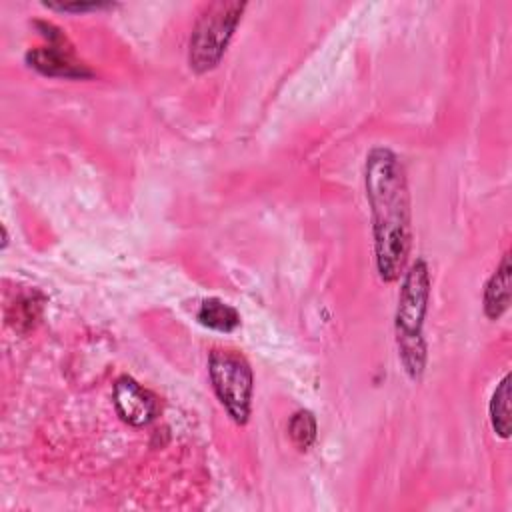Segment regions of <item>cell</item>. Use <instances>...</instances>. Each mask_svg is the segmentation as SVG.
<instances>
[{
    "label": "cell",
    "mask_w": 512,
    "mask_h": 512,
    "mask_svg": "<svg viewBox=\"0 0 512 512\" xmlns=\"http://www.w3.org/2000/svg\"><path fill=\"white\" fill-rule=\"evenodd\" d=\"M364 190L370 206L374 260L380 280L400 278L412 246V214L406 170L396 152L374 146L364 160Z\"/></svg>",
    "instance_id": "1"
},
{
    "label": "cell",
    "mask_w": 512,
    "mask_h": 512,
    "mask_svg": "<svg viewBox=\"0 0 512 512\" xmlns=\"http://www.w3.org/2000/svg\"><path fill=\"white\" fill-rule=\"evenodd\" d=\"M432 276L428 262L416 258L404 272L394 314L398 358L410 380H420L426 368L424 318L428 312Z\"/></svg>",
    "instance_id": "2"
},
{
    "label": "cell",
    "mask_w": 512,
    "mask_h": 512,
    "mask_svg": "<svg viewBox=\"0 0 512 512\" xmlns=\"http://www.w3.org/2000/svg\"><path fill=\"white\" fill-rule=\"evenodd\" d=\"M244 10L246 2L238 0H216L204 6L188 40V64L194 72L204 74L220 64Z\"/></svg>",
    "instance_id": "3"
},
{
    "label": "cell",
    "mask_w": 512,
    "mask_h": 512,
    "mask_svg": "<svg viewBox=\"0 0 512 512\" xmlns=\"http://www.w3.org/2000/svg\"><path fill=\"white\" fill-rule=\"evenodd\" d=\"M208 376L228 416L244 426L250 418L254 394V374L248 360L236 350L216 348L208 356Z\"/></svg>",
    "instance_id": "4"
},
{
    "label": "cell",
    "mask_w": 512,
    "mask_h": 512,
    "mask_svg": "<svg viewBox=\"0 0 512 512\" xmlns=\"http://www.w3.org/2000/svg\"><path fill=\"white\" fill-rule=\"evenodd\" d=\"M42 36L48 40L46 46H38L26 52V62L34 70H38L44 76H60V78H90L94 72L80 62L66 36L50 22H36Z\"/></svg>",
    "instance_id": "5"
},
{
    "label": "cell",
    "mask_w": 512,
    "mask_h": 512,
    "mask_svg": "<svg viewBox=\"0 0 512 512\" xmlns=\"http://www.w3.org/2000/svg\"><path fill=\"white\" fill-rule=\"evenodd\" d=\"M112 400L120 420L130 426L150 424L160 412L156 394L138 384L132 376H120L114 382Z\"/></svg>",
    "instance_id": "6"
},
{
    "label": "cell",
    "mask_w": 512,
    "mask_h": 512,
    "mask_svg": "<svg viewBox=\"0 0 512 512\" xmlns=\"http://www.w3.org/2000/svg\"><path fill=\"white\" fill-rule=\"evenodd\" d=\"M510 278H512V266H510V252H504L500 258V264L484 284V298L482 308L486 318L498 320L510 306Z\"/></svg>",
    "instance_id": "7"
},
{
    "label": "cell",
    "mask_w": 512,
    "mask_h": 512,
    "mask_svg": "<svg viewBox=\"0 0 512 512\" xmlns=\"http://www.w3.org/2000/svg\"><path fill=\"white\" fill-rule=\"evenodd\" d=\"M196 320L210 328V330H218V332H232L240 326V314L234 306L222 302L220 298H206L202 300L198 312H196Z\"/></svg>",
    "instance_id": "8"
},
{
    "label": "cell",
    "mask_w": 512,
    "mask_h": 512,
    "mask_svg": "<svg viewBox=\"0 0 512 512\" xmlns=\"http://www.w3.org/2000/svg\"><path fill=\"white\" fill-rule=\"evenodd\" d=\"M488 414L492 430L506 440L510 436V374L496 384L488 404Z\"/></svg>",
    "instance_id": "9"
},
{
    "label": "cell",
    "mask_w": 512,
    "mask_h": 512,
    "mask_svg": "<svg viewBox=\"0 0 512 512\" xmlns=\"http://www.w3.org/2000/svg\"><path fill=\"white\" fill-rule=\"evenodd\" d=\"M318 434V426H316V418L310 410H296L290 420H288V436L292 440V444L304 452L308 450Z\"/></svg>",
    "instance_id": "10"
},
{
    "label": "cell",
    "mask_w": 512,
    "mask_h": 512,
    "mask_svg": "<svg viewBox=\"0 0 512 512\" xmlns=\"http://www.w3.org/2000/svg\"><path fill=\"white\" fill-rule=\"evenodd\" d=\"M44 6L58 12H90V10L110 8L114 4L110 2H44Z\"/></svg>",
    "instance_id": "11"
}]
</instances>
